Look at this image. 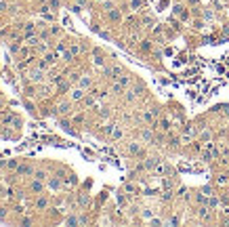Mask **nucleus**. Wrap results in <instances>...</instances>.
<instances>
[{
	"instance_id": "nucleus-1",
	"label": "nucleus",
	"mask_w": 229,
	"mask_h": 227,
	"mask_svg": "<svg viewBox=\"0 0 229 227\" xmlns=\"http://www.w3.org/2000/svg\"><path fill=\"white\" fill-rule=\"evenodd\" d=\"M46 189H50V191H61V189H63V177L50 175V177L46 179Z\"/></svg>"
},
{
	"instance_id": "nucleus-2",
	"label": "nucleus",
	"mask_w": 229,
	"mask_h": 227,
	"mask_svg": "<svg viewBox=\"0 0 229 227\" xmlns=\"http://www.w3.org/2000/svg\"><path fill=\"white\" fill-rule=\"evenodd\" d=\"M27 189L32 191V193H36V196H40L42 191L46 189V181H40V179H36V177H32V181L27 185Z\"/></svg>"
},
{
	"instance_id": "nucleus-3",
	"label": "nucleus",
	"mask_w": 229,
	"mask_h": 227,
	"mask_svg": "<svg viewBox=\"0 0 229 227\" xmlns=\"http://www.w3.org/2000/svg\"><path fill=\"white\" fill-rule=\"evenodd\" d=\"M34 170H36V168H34L32 164H19L15 173H17L19 177H34Z\"/></svg>"
},
{
	"instance_id": "nucleus-4",
	"label": "nucleus",
	"mask_w": 229,
	"mask_h": 227,
	"mask_svg": "<svg viewBox=\"0 0 229 227\" xmlns=\"http://www.w3.org/2000/svg\"><path fill=\"white\" fill-rule=\"evenodd\" d=\"M42 72H44V70H40V67H34V70L27 74V76H30V82H34V84H40V82L44 80V78H42Z\"/></svg>"
},
{
	"instance_id": "nucleus-5",
	"label": "nucleus",
	"mask_w": 229,
	"mask_h": 227,
	"mask_svg": "<svg viewBox=\"0 0 229 227\" xmlns=\"http://www.w3.org/2000/svg\"><path fill=\"white\" fill-rule=\"evenodd\" d=\"M107 19H109L111 23H120V21H122V11H120V8H111V11H107Z\"/></svg>"
},
{
	"instance_id": "nucleus-6",
	"label": "nucleus",
	"mask_w": 229,
	"mask_h": 227,
	"mask_svg": "<svg viewBox=\"0 0 229 227\" xmlns=\"http://www.w3.org/2000/svg\"><path fill=\"white\" fill-rule=\"evenodd\" d=\"M128 154L131 156H143V147L139 145L137 141H131L128 143Z\"/></svg>"
},
{
	"instance_id": "nucleus-7",
	"label": "nucleus",
	"mask_w": 229,
	"mask_h": 227,
	"mask_svg": "<svg viewBox=\"0 0 229 227\" xmlns=\"http://www.w3.org/2000/svg\"><path fill=\"white\" fill-rule=\"evenodd\" d=\"M78 86L84 89V91H89V89L92 86V78L91 76H80V78H78Z\"/></svg>"
},
{
	"instance_id": "nucleus-8",
	"label": "nucleus",
	"mask_w": 229,
	"mask_h": 227,
	"mask_svg": "<svg viewBox=\"0 0 229 227\" xmlns=\"http://www.w3.org/2000/svg\"><path fill=\"white\" fill-rule=\"evenodd\" d=\"M34 177L40 179V181H46L50 175H48V170H44V168H36V170H34Z\"/></svg>"
},
{
	"instance_id": "nucleus-9",
	"label": "nucleus",
	"mask_w": 229,
	"mask_h": 227,
	"mask_svg": "<svg viewBox=\"0 0 229 227\" xmlns=\"http://www.w3.org/2000/svg\"><path fill=\"white\" fill-rule=\"evenodd\" d=\"M69 109H72V105H69V101H63L59 107H57V114H61V116H65V114H69Z\"/></svg>"
},
{
	"instance_id": "nucleus-10",
	"label": "nucleus",
	"mask_w": 229,
	"mask_h": 227,
	"mask_svg": "<svg viewBox=\"0 0 229 227\" xmlns=\"http://www.w3.org/2000/svg\"><path fill=\"white\" fill-rule=\"evenodd\" d=\"M13 118H15V114L13 112H6L2 118H0V122H2V126H11V122H13Z\"/></svg>"
},
{
	"instance_id": "nucleus-11",
	"label": "nucleus",
	"mask_w": 229,
	"mask_h": 227,
	"mask_svg": "<svg viewBox=\"0 0 229 227\" xmlns=\"http://www.w3.org/2000/svg\"><path fill=\"white\" fill-rule=\"evenodd\" d=\"M42 59H44V61L48 63V65H55V63H57V53H48V50H46Z\"/></svg>"
},
{
	"instance_id": "nucleus-12",
	"label": "nucleus",
	"mask_w": 229,
	"mask_h": 227,
	"mask_svg": "<svg viewBox=\"0 0 229 227\" xmlns=\"http://www.w3.org/2000/svg\"><path fill=\"white\" fill-rule=\"evenodd\" d=\"M69 99H72V101H82V99H84V89H80V86H78L76 91L72 92V97H69Z\"/></svg>"
},
{
	"instance_id": "nucleus-13",
	"label": "nucleus",
	"mask_w": 229,
	"mask_h": 227,
	"mask_svg": "<svg viewBox=\"0 0 229 227\" xmlns=\"http://www.w3.org/2000/svg\"><path fill=\"white\" fill-rule=\"evenodd\" d=\"M141 139L143 141H153V128H145V131H141Z\"/></svg>"
},
{
	"instance_id": "nucleus-14",
	"label": "nucleus",
	"mask_w": 229,
	"mask_h": 227,
	"mask_svg": "<svg viewBox=\"0 0 229 227\" xmlns=\"http://www.w3.org/2000/svg\"><path fill=\"white\" fill-rule=\"evenodd\" d=\"M67 50H69V53H72L74 57H78V55L82 53V46L78 44V42H72V44H69V48H67Z\"/></svg>"
},
{
	"instance_id": "nucleus-15",
	"label": "nucleus",
	"mask_w": 229,
	"mask_h": 227,
	"mask_svg": "<svg viewBox=\"0 0 229 227\" xmlns=\"http://www.w3.org/2000/svg\"><path fill=\"white\" fill-rule=\"evenodd\" d=\"M19 164H21V162H19V160H17V158H11V160H8V162H6V168H8V170H13V173H15V170H17V166H19Z\"/></svg>"
},
{
	"instance_id": "nucleus-16",
	"label": "nucleus",
	"mask_w": 229,
	"mask_h": 227,
	"mask_svg": "<svg viewBox=\"0 0 229 227\" xmlns=\"http://www.w3.org/2000/svg\"><path fill=\"white\" fill-rule=\"evenodd\" d=\"M34 206H36L38 210H44L46 206H48V202H46V198H38V200L34 202Z\"/></svg>"
},
{
	"instance_id": "nucleus-17",
	"label": "nucleus",
	"mask_w": 229,
	"mask_h": 227,
	"mask_svg": "<svg viewBox=\"0 0 229 227\" xmlns=\"http://www.w3.org/2000/svg\"><path fill=\"white\" fill-rule=\"evenodd\" d=\"M111 92H114V95H122V92H124V86H122L120 82H116V84H111Z\"/></svg>"
},
{
	"instance_id": "nucleus-18",
	"label": "nucleus",
	"mask_w": 229,
	"mask_h": 227,
	"mask_svg": "<svg viewBox=\"0 0 229 227\" xmlns=\"http://www.w3.org/2000/svg\"><path fill=\"white\" fill-rule=\"evenodd\" d=\"M23 32H25V36H32V34L36 32V28H34V23H25V25H23Z\"/></svg>"
},
{
	"instance_id": "nucleus-19",
	"label": "nucleus",
	"mask_w": 229,
	"mask_h": 227,
	"mask_svg": "<svg viewBox=\"0 0 229 227\" xmlns=\"http://www.w3.org/2000/svg\"><path fill=\"white\" fill-rule=\"evenodd\" d=\"M143 166H145V168H153V166H158V158H147Z\"/></svg>"
},
{
	"instance_id": "nucleus-20",
	"label": "nucleus",
	"mask_w": 229,
	"mask_h": 227,
	"mask_svg": "<svg viewBox=\"0 0 229 227\" xmlns=\"http://www.w3.org/2000/svg\"><path fill=\"white\" fill-rule=\"evenodd\" d=\"M65 225H80V219L72 215V217H67V219H65Z\"/></svg>"
},
{
	"instance_id": "nucleus-21",
	"label": "nucleus",
	"mask_w": 229,
	"mask_h": 227,
	"mask_svg": "<svg viewBox=\"0 0 229 227\" xmlns=\"http://www.w3.org/2000/svg\"><path fill=\"white\" fill-rule=\"evenodd\" d=\"M131 8H133V11H141V8H143V2H141V0H131Z\"/></svg>"
},
{
	"instance_id": "nucleus-22",
	"label": "nucleus",
	"mask_w": 229,
	"mask_h": 227,
	"mask_svg": "<svg viewBox=\"0 0 229 227\" xmlns=\"http://www.w3.org/2000/svg\"><path fill=\"white\" fill-rule=\"evenodd\" d=\"M118 82H120V84L126 89V86L131 84V76H120V78H118Z\"/></svg>"
},
{
	"instance_id": "nucleus-23",
	"label": "nucleus",
	"mask_w": 229,
	"mask_h": 227,
	"mask_svg": "<svg viewBox=\"0 0 229 227\" xmlns=\"http://www.w3.org/2000/svg\"><path fill=\"white\" fill-rule=\"evenodd\" d=\"M21 124H23V122H21V118H17V116H15V118H13V122H11V128H17V131H19V128H21Z\"/></svg>"
},
{
	"instance_id": "nucleus-24",
	"label": "nucleus",
	"mask_w": 229,
	"mask_h": 227,
	"mask_svg": "<svg viewBox=\"0 0 229 227\" xmlns=\"http://www.w3.org/2000/svg\"><path fill=\"white\" fill-rule=\"evenodd\" d=\"M198 215H200L202 219H208V217H210V212H208V208H206V206H200V210H198Z\"/></svg>"
},
{
	"instance_id": "nucleus-25",
	"label": "nucleus",
	"mask_w": 229,
	"mask_h": 227,
	"mask_svg": "<svg viewBox=\"0 0 229 227\" xmlns=\"http://www.w3.org/2000/svg\"><path fill=\"white\" fill-rule=\"evenodd\" d=\"M141 50H143V53L151 50V42H149V40H141Z\"/></svg>"
},
{
	"instance_id": "nucleus-26",
	"label": "nucleus",
	"mask_w": 229,
	"mask_h": 227,
	"mask_svg": "<svg viewBox=\"0 0 229 227\" xmlns=\"http://www.w3.org/2000/svg\"><path fill=\"white\" fill-rule=\"evenodd\" d=\"M111 137L118 141V139H122V128H118V126H114V133H111Z\"/></svg>"
},
{
	"instance_id": "nucleus-27",
	"label": "nucleus",
	"mask_w": 229,
	"mask_h": 227,
	"mask_svg": "<svg viewBox=\"0 0 229 227\" xmlns=\"http://www.w3.org/2000/svg\"><path fill=\"white\" fill-rule=\"evenodd\" d=\"M103 8H105V11H111V8H116V6H114V0H103Z\"/></svg>"
},
{
	"instance_id": "nucleus-28",
	"label": "nucleus",
	"mask_w": 229,
	"mask_h": 227,
	"mask_svg": "<svg viewBox=\"0 0 229 227\" xmlns=\"http://www.w3.org/2000/svg\"><path fill=\"white\" fill-rule=\"evenodd\" d=\"M36 89H34V86H32V84H27V86H25V97H34V95H36Z\"/></svg>"
},
{
	"instance_id": "nucleus-29",
	"label": "nucleus",
	"mask_w": 229,
	"mask_h": 227,
	"mask_svg": "<svg viewBox=\"0 0 229 227\" xmlns=\"http://www.w3.org/2000/svg\"><path fill=\"white\" fill-rule=\"evenodd\" d=\"M74 122H76V124H82V122H84V114H76V116H74Z\"/></svg>"
},
{
	"instance_id": "nucleus-30",
	"label": "nucleus",
	"mask_w": 229,
	"mask_h": 227,
	"mask_svg": "<svg viewBox=\"0 0 229 227\" xmlns=\"http://www.w3.org/2000/svg\"><path fill=\"white\" fill-rule=\"evenodd\" d=\"M36 67H40V70H48V63H46L44 59H40V61L36 63Z\"/></svg>"
},
{
	"instance_id": "nucleus-31",
	"label": "nucleus",
	"mask_w": 229,
	"mask_h": 227,
	"mask_svg": "<svg viewBox=\"0 0 229 227\" xmlns=\"http://www.w3.org/2000/svg\"><path fill=\"white\" fill-rule=\"evenodd\" d=\"M200 137H202L204 141H210V131H202V133H200Z\"/></svg>"
},
{
	"instance_id": "nucleus-32",
	"label": "nucleus",
	"mask_w": 229,
	"mask_h": 227,
	"mask_svg": "<svg viewBox=\"0 0 229 227\" xmlns=\"http://www.w3.org/2000/svg\"><path fill=\"white\" fill-rule=\"evenodd\" d=\"M99 116H101V118H107V116H109V109H107V107H101Z\"/></svg>"
},
{
	"instance_id": "nucleus-33",
	"label": "nucleus",
	"mask_w": 229,
	"mask_h": 227,
	"mask_svg": "<svg viewBox=\"0 0 229 227\" xmlns=\"http://www.w3.org/2000/svg\"><path fill=\"white\" fill-rule=\"evenodd\" d=\"M6 6H8V4H6V0H0V13H4V11H6Z\"/></svg>"
},
{
	"instance_id": "nucleus-34",
	"label": "nucleus",
	"mask_w": 229,
	"mask_h": 227,
	"mask_svg": "<svg viewBox=\"0 0 229 227\" xmlns=\"http://www.w3.org/2000/svg\"><path fill=\"white\" fill-rule=\"evenodd\" d=\"M181 13H183V6L177 4V6H175V15H181Z\"/></svg>"
},
{
	"instance_id": "nucleus-35",
	"label": "nucleus",
	"mask_w": 229,
	"mask_h": 227,
	"mask_svg": "<svg viewBox=\"0 0 229 227\" xmlns=\"http://www.w3.org/2000/svg\"><path fill=\"white\" fill-rule=\"evenodd\" d=\"M214 15H212V11H204V19H212Z\"/></svg>"
},
{
	"instance_id": "nucleus-36",
	"label": "nucleus",
	"mask_w": 229,
	"mask_h": 227,
	"mask_svg": "<svg viewBox=\"0 0 229 227\" xmlns=\"http://www.w3.org/2000/svg\"><path fill=\"white\" fill-rule=\"evenodd\" d=\"M118 204H120V206H124V204H126V200H124V196H122V193L118 196Z\"/></svg>"
},
{
	"instance_id": "nucleus-37",
	"label": "nucleus",
	"mask_w": 229,
	"mask_h": 227,
	"mask_svg": "<svg viewBox=\"0 0 229 227\" xmlns=\"http://www.w3.org/2000/svg\"><path fill=\"white\" fill-rule=\"evenodd\" d=\"M63 50H65V44H63V42H59V44H57V53H63Z\"/></svg>"
},
{
	"instance_id": "nucleus-38",
	"label": "nucleus",
	"mask_w": 229,
	"mask_h": 227,
	"mask_svg": "<svg viewBox=\"0 0 229 227\" xmlns=\"http://www.w3.org/2000/svg\"><path fill=\"white\" fill-rule=\"evenodd\" d=\"M217 183H219V185H225V183H227V179H225V177H219V179H217Z\"/></svg>"
},
{
	"instance_id": "nucleus-39",
	"label": "nucleus",
	"mask_w": 229,
	"mask_h": 227,
	"mask_svg": "<svg viewBox=\"0 0 229 227\" xmlns=\"http://www.w3.org/2000/svg\"><path fill=\"white\" fill-rule=\"evenodd\" d=\"M6 162L8 160H0V168H6Z\"/></svg>"
},
{
	"instance_id": "nucleus-40",
	"label": "nucleus",
	"mask_w": 229,
	"mask_h": 227,
	"mask_svg": "<svg viewBox=\"0 0 229 227\" xmlns=\"http://www.w3.org/2000/svg\"><path fill=\"white\" fill-rule=\"evenodd\" d=\"M2 107H4V101H2V97H0V109H2Z\"/></svg>"
},
{
	"instance_id": "nucleus-41",
	"label": "nucleus",
	"mask_w": 229,
	"mask_h": 227,
	"mask_svg": "<svg viewBox=\"0 0 229 227\" xmlns=\"http://www.w3.org/2000/svg\"><path fill=\"white\" fill-rule=\"evenodd\" d=\"M227 15H229V8H227Z\"/></svg>"
}]
</instances>
